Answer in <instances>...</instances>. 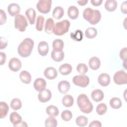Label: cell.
Listing matches in <instances>:
<instances>
[{
    "label": "cell",
    "instance_id": "obj_1",
    "mask_svg": "<svg viewBox=\"0 0 127 127\" xmlns=\"http://www.w3.org/2000/svg\"><path fill=\"white\" fill-rule=\"evenodd\" d=\"M34 43L32 39L29 38L24 39L19 45L17 48L18 54L23 58L29 57L33 50Z\"/></svg>",
    "mask_w": 127,
    "mask_h": 127
},
{
    "label": "cell",
    "instance_id": "obj_2",
    "mask_svg": "<svg viewBox=\"0 0 127 127\" xmlns=\"http://www.w3.org/2000/svg\"><path fill=\"white\" fill-rule=\"evenodd\" d=\"M77 104L80 111L85 114H89L93 110V104L85 94H81L78 96Z\"/></svg>",
    "mask_w": 127,
    "mask_h": 127
},
{
    "label": "cell",
    "instance_id": "obj_3",
    "mask_svg": "<svg viewBox=\"0 0 127 127\" xmlns=\"http://www.w3.org/2000/svg\"><path fill=\"white\" fill-rule=\"evenodd\" d=\"M70 22L66 19L58 22L55 24L53 33L57 36H62L68 31Z\"/></svg>",
    "mask_w": 127,
    "mask_h": 127
},
{
    "label": "cell",
    "instance_id": "obj_4",
    "mask_svg": "<svg viewBox=\"0 0 127 127\" xmlns=\"http://www.w3.org/2000/svg\"><path fill=\"white\" fill-rule=\"evenodd\" d=\"M28 26L25 17L22 14H18L14 18V27L20 32H24Z\"/></svg>",
    "mask_w": 127,
    "mask_h": 127
},
{
    "label": "cell",
    "instance_id": "obj_5",
    "mask_svg": "<svg viewBox=\"0 0 127 127\" xmlns=\"http://www.w3.org/2000/svg\"><path fill=\"white\" fill-rule=\"evenodd\" d=\"M52 3L51 0H39L36 4V7L40 12L46 14L50 11Z\"/></svg>",
    "mask_w": 127,
    "mask_h": 127
},
{
    "label": "cell",
    "instance_id": "obj_6",
    "mask_svg": "<svg viewBox=\"0 0 127 127\" xmlns=\"http://www.w3.org/2000/svg\"><path fill=\"white\" fill-rule=\"evenodd\" d=\"M89 78L85 74L76 75L72 78V82L76 86L81 87H85L89 83Z\"/></svg>",
    "mask_w": 127,
    "mask_h": 127
},
{
    "label": "cell",
    "instance_id": "obj_7",
    "mask_svg": "<svg viewBox=\"0 0 127 127\" xmlns=\"http://www.w3.org/2000/svg\"><path fill=\"white\" fill-rule=\"evenodd\" d=\"M113 80L116 84H126L127 83V74L123 70H119L114 74Z\"/></svg>",
    "mask_w": 127,
    "mask_h": 127
},
{
    "label": "cell",
    "instance_id": "obj_8",
    "mask_svg": "<svg viewBox=\"0 0 127 127\" xmlns=\"http://www.w3.org/2000/svg\"><path fill=\"white\" fill-rule=\"evenodd\" d=\"M22 64L20 60L17 58H11L8 63L9 69L14 72L18 71L21 68Z\"/></svg>",
    "mask_w": 127,
    "mask_h": 127
},
{
    "label": "cell",
    "instance_id": "obj_9",
    "mask_svg": "<svg viewBox=\"0 0 127 127\" xmlns=\"http://www.w3.org/2000/svg\"><path fill=\"white\" fill-rule=\"evenodd\" d=\"M52 97V93L49 89H45V90L39 92L38 95V98L40 102L46 103L49 101Z\"/></svg>",
    "mask_w": 127,
    "mask_h": 127
},
{
    "label": "cell",
    "instance_id": "obj_10",
    "mask_svg": "<svg viewBox=\"0 0 127 127\" xmlns=\"http://www.w3.org/2000/svg\"><path fill=\"white\" fill-rule=\"evenodd\" d=\"M46 81L42 78H37L34 82L33 86L34 89L38 91H42L46 89Z\"/></svg>",
    "mask_w": 127,
    "mask_h": 127
},
{
    "label": "cell",
    "instance_id": "obj_11",
    "mask_svg": "<svg viewBox=\"0 0 127 127\" xmlns=\"http://www.w3.org/2000/svg\"><path fill=\"white\" fill-rule=\"evenodd\" d=\"M7 11L11 16H16L20 11V7L16 3H10L7 8Z\"/></svg>",
    "mask_w": 127,
    "mask_h": 127
},
{
    "label": "cell",
    "instance_id": "obj_12",
    "mask_svg": "<svg viewBox=\"0 0 127 127\" xmlns=\"http://www.w3.org/2000/svg\"><path fill=\"white\" fill-rule=\"evenodd\" d=\"M44 76L48 79H54L58 75V72L56 68L53 67H47L44 71Z\"/></svg>",
    "mask_w": 127,
    "mask_h": 127
},
{
    "label": "cell",
    "instance_id": "obj_13",
    "mask_svg": "<svg viewBox=\"0 0 127 127\" xmlns=\"http://www.w3.org/2000/svg\"><path fill=\"white\" fill-rule=\"evenodd\" d=\"M49 45L46 41H41L38 45V53L41 56H46L49 52Z\"/></svg>",
    "mask_w": 127,
    "mask_h": 127
},
{
    "label": "cell",
    "instance_id": "obj_14",
    "mask_svg": "<svg viewBox=\"0 0 127 127\" xmlns=\"http://www.w3.org/2000/svg\"><path fill=\"white\" fill-rule=\"evenodd\" d=\"M98 82L101 86H107L110 83V76L106 73H101L98 77Z\"/></svg>",
    "mask_w": 127,
    "mask_h": 127
},
{
    "label": "cell",
    "instance_id": "obj_15",
    "mask_svg": "<svg viewBox=\"0 0 127 127\" xmlns=\"http://www.w3.org/2000/svg\"><path fill=\"white\" fill-rule=\"evenodd\" d=\"M91 96L93 101L98 102L102 101L104 97V92L99 89H96L91 92Z\"/></svg>",
    "mask_w": 127,
    "mask_h": 127
},
{
    "label": "cell",
    "instance_id": "obj_16",
    "mask_svg": "<svg viewBox=\"0 0 127 127\" xmlns=\"http://www.w3.org/2000/svg\"><path fill=\"white\" fill-rule=\"evenodd\" d=\"M70 87V83L66 80H62L60 81L58 85V90L62 94L66 93L69 91Z\"/></svg>",
    "mask_w": 127,
    "mask_h": 127
},
{
    "label": "cell",
    "instance_id": "obj_17",
    "mask_svg": "<svg viewBox=\"0 0 127 127\" xmlns=\"http://www.w3.org/2000/svg\"><path fill=\"white\" fill-rule=\"evenodd\" d=\"M9 120L13 126L16 127L22 122V117L17 112H13L10 115Z\"/></svg>",
    "mask_w": 127,
    "mask_h": 127
},
{
    "label": "cell",
    "instance_id": "obj_18",
    "mask_svg": "<svg viewBox=\"0 0 127 127\" xmlns=\"http://www.w3.org/2000/svg\"><path fill=\"white\" fill-rule=\"evenodd\" d=\"M51 57L53 61L56 62H60L64 59V53L63 51H57L53 50L51 52Z\"/></svg>",
    "mask_w": 127,
    "mask_h": 127
},
{
    "label": "cell",
    "instance_id": "obj_19",
    "mask_svg": "<svg viewBox=\"0 0 127 127\" xmlns=\"http://www.w3.org/2000/svg\"><path fill=\"white\" fill-rule=\"evenodd\" d=\"M88 64L91 69L93 70H97L100 66L101 61L98 58L93 57L89 59Z\"/></svg>",
    "mask_w": 127,
    "mask_h": 127
},
{
    "label": "cell",
    "instance_id": "obj_20",
    "mask_svg": "<svg viewBox=\"0 0 127 127\" xmlns=\"http://www.w3.org/2000/svg\"><path fill=\"white\" fill-rule=\"evenodd\" d=\"M25 15H26L30 24L31 25L34 24L36 16V13L34 9L32 8L27 9L25 11Z\"/></svg>",
    "mask_w": 127,
    "mask_h": 127
},
{
    "label": "cell",
    "instance_id": "obj_21",
    "mask_svg": "<svg viewBox=\"0 0 127 127\" xmlns=\"http://www.w3.org/2000/svg\"><path fill=\"white\" fill-rule=\"evenodd\" d=\"M67 15L70 19H75L79 15L78 9L74 5L70 6L67 9Z\"/></svg>",
    "mask_w": 127,
    "mask_h": 127
},
{
    "label": "cell",
    "instance_id": "obj_22",
    "mask_svg": "<svg viewBox=\"0 0 127 127\" xmlns=\"http://www.w3.org/2000/svg\"><path fill=\"white\" fill-rule=\"evenodd\" d=\"M19 78L24 84H28L31 81V75L26 70H22L19 74Z\"/></svg>",
    "mask_w": 127,
    "mask_h": 127
},
{
    "label": "cell",
    "instance_id": "obj_23",
    "mask_svg": "<svg viewBox=\"0 0 127 127\" xmlns=\"http://www.w3.org/2000/svg\"><path fill=\"white\" fill-rule=\"evenodd\" d=\"M55 27L54 21L52 18H49L47 19L45 26V31L48 34H51L53 33V30Z\"/></svg>",
    "mask_w": 127,
    "mask_h": 127
},
{
    "label": "cell",
    "instance_id": "obj_24",
    "mask_svg": "<svg viewBox=\"0 0 127 127\" xmlns=\"http://www.w3.org/2000/svg\"><path fill=\"white\" fill-rule=\"evenodd\" d=\"M72 66L68 64H62L59 68V71L60 73L64 75H66L70 73L72 71Z\"/></svg>",
    "mask_w": 127,
    "mask_h": 127
},
{
    "label": "cell",
    "instance_id": "obj_25",
    "mask_svg": "<svg viewBox=\"0 0 127 127\" xmlns=\"http://www.w3.org/2000/svg\"><path fill=\"white\" fill-rule=\"evenodd\" d=\"M117 2L115 0H107L105 3V9L110 12L115 10L117 7Z\"/></svg>",
    "mask_w": 127,
    "mask_h": 127
},
{
    "label": "cell",
    "instance_id": "obj_26",
    "mask_svg": "<svg viewBox=\"0 0 127 127\" xmlns=\"http://www.w3.org/2000/svg\"><path fill=\"white\" fill-rule=\"evenodd\" d=\"M94 15V9H92L90 7L86 8L83 12V18L89 22L92 20Z\"/></svg>",
    "mask_w": 127,
    "mask_h": 127
},
{
    "label": "cell",
    "instance_id": "obj_27",
    "mask_svg": "<svg viewBox=\"0 0 127 127\" xmlns=\"http://www.w3.org/2000/svg\"><path fill=\"white\" fill-rule=\"evenodd\" d=\"M9 107L7 104L3 101L0 102V117L1 119L5 118L8 112Z\"/></svg>",
    "mask_w": 127,
    "mask_h": 127
},
{
    "label": "cell",
    "instance_id": "obj_28",
    "mask_svg": "<svg viewBox=\"0 0 127 127\" xmlns=\"http://www.w3.org/2000/svg\"><path fill=\"white\" fill-rule=\"evenodd\" d=\"M64 14V8L60 6H57L54 8L52 15L53 17L57 19H59L61 18Z\"/></svg>",
    "mask_w": 127,
    "mask_h": 127
},
{
    "label": "cell",
    "instance_id": "obj_29",
    "mask_svg": "<svg viewBox=\"0 0 127 127\" xmlns=\"http://www.w3.org/2000/svg\"><path fill=\"white\" fill-rule=\"evenodd\" d=\"M73 98L71 95L69 94L64 96L62 99V104L65 107L68 108L72 106L73 104Z\"/></svg>",
    "mask_w": 127,
    "mask_h": 127
},
{
    "label": "cell",
    "instance_id": "obj_30",
    "mask_svg": "<svg viewBox=\"0 0 127 127\" xmlns=\"http://www.w3.org/2000/svg\"><path fill=\"white\" fill-rule=\"evenodd\" d=\"M46 113L50 116L57 117L59 115V111L58 108L54 105H50L46 108Z\"/></svg>",
    "mask_w": 127,
    "mask_h": 127
},
{
    "label": "cell",
    "instance_id": "obj_31",
    "mask_svg": "<svg viewBox=\"0 0 127 127\" xmlns=\"http://www.w3.org/2000/svg\"><path fill=\"white\" fill-rule=\"evenodd\" d=\"M110 106L115 109H118L121 107L122 103L121 100L118 97H113L110 100Z\"/></svg>",
    "mask_w": 127,
    "mask_h": 127
},
{
    "label": "cell",
    "instance_id": "obj_32",
    "mask_svg": "<svg viewBox=\"0 0 127 127\" xmlns=\"http://www.w3.org/2000/svg\"><path fill=\"white\" fill-rule=\"evenodd\" d=\"M52 46L54 50L61 51H63L64 46V43L62 40L60 39H57L53 42Z\"/></svg>",
    "mask_w": 127,
    "mask_h": 127
},
{
    "label": "cell",
    "instance_id": "obj_33",
    "mask_svg": "<svg viewBox=\"0 0 127 127\" xmlns=\"http://www.w3.org/2000/svg\"><path fill=\"white\" fill-rule=\"evenodd\" d=\"M70 38L76 41H81L83 38V32L81 30L77 29L74 32L71 33L70 34Z\"/></svg>",
    "mask_w": 127,
    "mask_h": 127
},
{
    "label": "cell",
    "instance_id": "obj_34",
    "mask_svg": "<svg viewBox=\"0 0 127 127\" xmlns=\"http://www.w3.org/2000/svg\"><path fill=\"white\" fill-rule=\"evenodd\" d=\"M97 34V29L94 27H89L85 31L86 37L89 39H92L95 37Z\"/></svg>",
    "mask_w": 127,
    "mask_h": 127
},
{
    "label": "cell",
    "instance_id": "obj_35",
    "mask_svg": "<svg viewBox=\"0 0 127 127\" xmlns=\"http://www.w3.org/2000/svg\"><path fill=\"white\" fill-rule=\"evenodd\" d=\"M58 125V122L54 116H49L45 121L46 127H56Z\"/></svg>",
    "mask_w": 127,
    "mask_h": 127
},
{
    "label": "cell",
    "instance_id": "obj_36",
    "mask_svg": "<svg viewBox=\"0 0 127 127\" xmlns=\"http://www.w3.org/2000/svg\"><path fill=\"white\" fill-rule=\"evenodd\" d=\"M10 107L15 111L19 110L22 107V102L18 98L13 99L10 102Z\"/></svg>",
    "mask_w": 127,
    "mask_h": 127
},
{
    "label": "cell",
    "instance_id": "obj_37",
    "mask_svg": "<svg viewBox=\"0 0 127 127\" xmlns=\"http://www.w3.org/2000/svg\"><path fill=\"white\" fill-rule=\"evenodd\" d=\"M88 120L87 117L84 116H79L77 117L75 120L76 124L79 127H85L87 125Z\"/></svg>",
    "mask_w": 127,
    "mask_h": 127
},
{
    "label": "cell",
    "instance_id": "obj_38",
    "mask_svg": "<svg viewBox=\"0 0 127 127\" xmlns=\"http://www.w3.org/2000/svg\"><path fill=\"white\" fill-rule=\"evenodd\" d=\"M101 18V14L98 9H94V15L92 20L89 22L90 24L95 25L97 24Z\"/></svg>",
    "mask_w": 127,
    "mask_h": 127
},
{
    "label": "cell",
    "instance_id": "obj_39",
    "mask_svg": "<svg viewBox=\"0 0 127 127\" xmlns=\"http://www.w3.org/2000/svg\"><path fill=\"white\" fill-rule=\"evenodd\" d=\"M45 18L42 15H39L36 20V29L39 31H41L43 29L44 23Z\"/></svg>",
    "mask_w": 127,
    "mask_h": 127
},
{
    "label": "cell",
    "instance_id": "obj_40",
    "mask_svg": "<svg viewBox=\"0 0 127 127\" xmlns=\"http://www.w3.org/2000/svg\"><path fill=\"white\" fill-rule=\"evenodd\" d=\"M96 111L98 115L101 116L103 115L106 113L107 111V105L103 103H101L97 105Z\"/></svg>",
    "mask_w": 127,
    "mask_h": 127
},
{
    "label": "cell",
    "instance_id": "obj_41",
    "mask_svg": "<svg viewBox=\"0 0 127 127\" xmlns=\"http://www.w3.org/2000/svg\"><path fill=\"white\" fill-rule=\"evenodd\" d=\"M61 118L64 121H69L72 118V114L69 110H64L61 114Z\"/></svg>",
    "mask_w": 127,
    "mask_h": 127
},
{
    "label": "cell",
    "instance_id": "obj_42",
    "mask_svg": "<svg viewBox=\"0 0 127 127\" xmlns=\"http://www.w3.org/2000/svg\"><path fill=\"white\" fill-rule=\"evenodd\" d=\"M76 70L78 72L81 74H85L88 70L87 66L83 63L79 64L76 66Z\"/></svg>",
    "mask_w": 127,
    "mask_h": 127
},
{
    "label": "cell",
    "instance_id": "obj_43",
    "mask_svg": "<svg viewBox=\"0 0 127 127\" xmlns=\"http://www.w3.org/2000/svg\"><path fill=\"white\" fill-rule=\"evenodd\" d=\"M127 48L125 47L122 49L120 52V57L122 61L125 62H127Z\"/></svg>",
    "mask_w": 127,
    "mask_h": 127
},
{
    "label": "cell",
    "instance_id": "obj_44",
    "mask_svg": "<svg viewBox=\"0 0 127 127\" xmlns=\"http://www.w3.org/2000/svg\"><path fill=\"white\" fill-rule=\"evenodd\" d=\"M0 24L1 25L5 23L6 20V15L4 11L2 9L0 10Z\"/></svg>",
    "mask_w": 127,
    "mask_h": 127
},
{
    "label": "cell",
    "instance_id": "obj_45",
    "mask_svg": "<svg viewBox=\"0 0 127 127\" xmlns=\"http://www.w3.org/2000/svg\"><path fill=\"white\" fill-rule=\"evenodd\" d=\"M7 45V41L4 38L0 37V49L2 50L6 48Z\"/></svg>",
    "mask_w": 127,
    "mask_h": 127
},
{
    "label": "cell",
    "instance_id": "obj_46",
    "mask_svg": "<svg viewBox=\"0 0 127 127\" xmlns=\"http://www.w3.org/2000/svg\"><path fill=\"white\" fill-rule=\"evenodd\" d=\"M102 127L101 123L99 121H93L91 122L89 125V127Z\"/></svg>",
    "mask_w": 127,
    "mask_h": 127
},
{
    "label": "cell",
    "instance_id": "obj_47",
    "mask_svg": "<svg viewBox=\"0 0 127 127\" xmlns=\"http://www.w3.org/2000/svg\"><path fill=\"white\" fill-rule=\"evenodd\" d=\"M121 10L122 12L124 14L127 13V1H125L121 4Z\"/></svg>",
    "mask_w": 127,
    "mask_h": 127
},
{
    "label": "cell",
    "instance_id": "obj_48",
    "mask_svg": "<svg viewBox=\"0 0 127 127\" xmlns=\"http://www.w3.org/2000/svg\"><path fill=\"white\" fill-rule=\"evenodd\" d=\"M0 65H2L6 61V54L3 53L1 52L0 53Z\"/></svg>",
    "mask_w": 127,
    "mask_h": 127
},
{
    "label": "cell",
    "instance_id": "obj_49",
    "mask_svg": "<svg viewBox=\"0 0 127 127\" xmlns=\"http://www.w3.org/2000/svg\"><path fill=\"white\" fill-rule=\"evenodd\" d=\"M102 0H91L90 2L92 5L94 6H99L100 5L102 2Z\"/></svg>",
    "mask_w": 127,
    "mask_h": 127
},
{
    "label": "cell",
    "instance_id": "obj_50",
    "mask_svg": "<svg viewBox=\"0 0 127 127\" xmlns=\"http://www.w3.org/2000/svg\"><path fill=\"white\" fill-rule=\"evenodd\" d=\"M77 2L78 3L79 5L83 6V5H85L86 4V3L88 2V0H78V1H77Z\"/></svg>",
    "mask_w": 127,
    "mask_h": 127
},
{
    "label": "cell",
    "instance_id": "obj_51",
    "mask_svg": "<svg viewBox=\"0 0 127 127\" xmlns=\"http://www.w3.org/2000/svg\"><path fill=\"white\" fill-rule=\"evenodd\" d=\"M17 127H27V125L25 122L22 121L19 125L17 126Z\"/></svg>",
    "mask_w": 127,
    "mask_h": 127
}]
</instances>
